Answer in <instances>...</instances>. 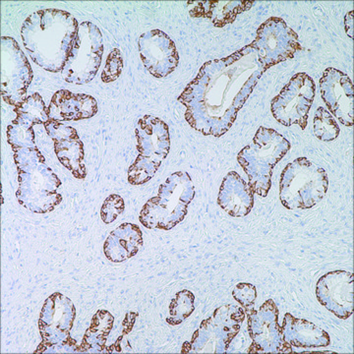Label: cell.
<instances>
[{
	"label": "cell",
	"instance_id": "6da1fadb",
	"mask_svg": "<svg viewBox=\"0 0 354 354\" xmlns=\"http://www.w3.org/2000/svg\"><path fill=\"white\" fill-rule=\"evenodd\" d=\"M267 70L251 44L206 62L177 99L186 108V121L205 136L220 138L232 128Z\"/></svg>",
	"mask_w": 354,
	"mask_h": 354
},
{
	"label": "cell",
	"instance_id": "7a4b0ae2",
	"mask_svg": "<svg viewBox=\"0 0 354 354\" xmlns=\"http://www.w3.org/2000/svg\"><path fill=\"white\" fill-rule=\"evenodd\" d=\"M78 28V21L72 14L59 9H44L24 21L21 37L35 64L51 73H58L66 64Z\"/></svg>",
	"mask_w": 354,
	"mask_h": 354
},
{
	"label": "cell",
	"instance_id": "3957f363",
	"mask_svg": "<svg viewBox=\"0 0 354 354\" xmlns=\"http://www.w3.org/2000/svg\"><path fill=\"white\" fill-rule=\"evenodd\" d=\"M19 171V203L37 213L53 211L62 202L57 189L60 185L57 176L44 165L43 155L37 148L13 150Z\"/></svg>",
	"mask_w": 354,
	"mask_h": 354
},
{
	"label": "cell",
	"instance_id": "277c9868",
	"mask_svg": "<svg viewBox=\"0 0 354 354\" xmlns=\"http://www.w3.org/2000/svg\"><path fill=\"white\" fill-rule=\"evenodd\" d=\"M290 147L288 139L276 130L261 127L252 142L239 152L237 160L248 176V184L254 193L267 197L271 189L272 169Z\"/></svg>",
	"mask_w": 354,
	"mask_h": 354
},
{
	"label": "cell",
	"instance_id": "5b68a950",
	"mask_svg": "<svg viewBox=\"0 0 354 354\" xmlns=\"http://www.w3.org/2000/svg\"><path fill=\"white\" fill-rule=\"evenodd\" d=\"M195 195L192 179L187 172H174L160 185L157 197L146 203L140 221L148 228L169 230L187 215V207Z\"/></svg>",
	"mask_w": 354,
	"mask_h": 354
},
{
	"label": "cell",
	"instance_id": "8992f818",
	"mask_svg": "<svg viewBox=\"0 0 354 354\" xmlns=\"http://www.w3.org/2000/svg\"><path fill=\"white\" fill-rule=\"evenodd\" d=\"M329 178L323 167L306 158L288 164L279 179V200L288 209H311L327 194Z\"/></svg>",
	"mask_w": 354,
	"mask_h": 354
},
{
	"label": "cell",
	"instance_id": "52a82bcc",
	"mask_svg": "<svg viewBox=\"0 0 354 354\" xmlns=\"http://www.w3.org/2000/svg\"><path fill=\"white\" fill-rule=\"evenodd\" d=\"M136 137L139 156L130 167L128 180L132 185H142L155 176L169 153V128L160 118L146 114L138 121Z\"/></svg>",
	"mask_w": 354,
	"mask_h": 354
},
{
	"label": "cell",
	"instance_id": "ba28073f",
	"mask_svg": "<svg viewBox=\"0 0 354 354\" xmlns=\"http://www.w3.org/2000/svg\"><path fill=\"white\" fill-rule=\"evenodd\" d=\"M102 53L104 43L99 27L88 21L79 24L75 43L62 71L64 80L76 85L91 82L101 66Z\"/></svg>",
	"mask_w": 354,
	"mask_h": 354
},
{
	"label": "cell",
	"instance_id": "9c48e42d",
	"mask_svg": "<svg viewBox=\"0 0 354 354\" xmlns=\"http://www.w3.org/2000/svg\"><path fill=\"white\" fill-rule=\"evenodd\" d=\"M315 91V83L308 74H295L281 93L272 100V116L285 127L297 124L304 130L307 127Z\"/></svg>",
	"mask_w": 354,
	"mask_h": 354
},
{
	"label": "cell",
	"instance_id": "30bf717a",
	"mask_svg": "<svg viewBox=\"0 0 354 354\" xmlns=\"http://www.w3.org/2000/svg\"><path fill=\"white\" fill-rule=\"evenodd\" d=\"M261 64L271 68L295 57L301 50L297 32L288 27L285 20L271 17L258 28L252 44Z\"/></svg>",
	"mask_w": 354,
	"mask_h": 354
},
{
	"label": "cell",
	"instance_id": "8fae6325",
	"mask_svg": "<svg viewBox=\"0 0 354 354\" xmlns=\"http://www.w3.org/2000/svg\"><path fill=\"white\" fill-rule=\"evenodd\" d=\"M1 97L10 106H19L27 100L32 70L19 44L11 37H1Z\"/></svg>",
	"mask_w": 354,
	"mask_h": 354
},
{
	"label": "cell",
	"instance_id": "7c38bea8",
	"mask_svg": "<svg viewBox=\"0 0 354 354\" xmlns=\"http://www.w3.org/2000/svg\"><path fill=\"white\" fill-rule=\"evenodd\" d=\"M252 344L249 353H292V346L283 339L279 324V308L274 300L265 302L258 311L253 307L244 309Z\"/></svg>",
	"mask_w": 354,
	"mask_h": 354
},
{
	"label": "cell",
	"instance_id": "4fadbf2b",
	"mask_svg": "<svg viewBox=\"0 0 354 354\" xmlns=\"http://www.w3.org/2000/svg\"><path fill=\"white\" fill-rule=\"evenodd\" d=\"M244 319L245 311L236 305L227 304L216 309L195 333L194 335H209V339L200 342L201 346L195 353H225L230 342L239 334Z\"/></svg>",
	"mask_w": 354,
	"mask_h": 354
},
{
	"label": "cell",
	"instance_id": "5bb4252c",
	"mask_svg": "<svg viewBox=\"0 0 354 354\" xmlns=\"http://www.w3.org/2000/svg\"><path fill=\"white\" fill-rule=\"evenodd\" d=\"M321 97L330 114L344 127H353V83L344 72L329 67L320 79Z\"/></svg>",
	"mask_w": 354,
	"mask_h": 354
},
{
	"label": "cell",
	"instance_id": "9a60e30c",
	"mask_svg": "<svg viewBox=\"0 0 354 354\" xmlns=\"http://www.w3.org/2000/svg\"><path fill=\"white\" fill-rule=\"evenodd\" d=\"M138 48L143 64L156 78L169 75L178 65L176 44L160 30L142 34L138 39Z\"/></svg>",
	"mask_w": 354,
	"mask_h": 354
},
{
	"label": "cell",
	"instance_id": "2e32d148",
	"mask_svg": "<svg viewBox=\"0 0 354 354\" xmlns=\"http://www.w3.org/2000/svg\"><path fill=\"white\" fill-rule=\"evenodd\" d=\"M353 283L351 272L339 270L327 272L317 283L316 295L319 304L337 318L346 320L353 314Z\"/></svg>",
	"mask_w": 354,
	"mask_h": 354
},
{
	"label": "cell",
	"instance_id": "e0dca14e",
	"mask_svg": "<svg viewBox=\"0 0 354 354\" xmlns=\"http://www.w3.org/2000/svg\"><path fill=\"white\" fill-rule=\"evenodd\" d=\"M46 132L55 141V153L60 162L77 178H85L83 143L73 127L58 121L48 120L44 124Z\"/></svg>",
	"mask_w": 354,
	"mask_h": 354
},
{
	"label": "cell",
	"instance_id": "ac0fdd59",
	"mask_svg": "<svg viewBox=\"0 0 354 354\" xmlns=\"http://www.w3.org/2000/svg\"><path fill=\"white\" fill-rule=\"evenodd\" d=\"M97 113V102L94 97L67 90L57 91L48 106L50 120L58 122L88 120Z\"/></svg>",
	"mask_w": 354,
	"mask_h": 354
},
{
	"label": "cell",
	"instance_id": "d6986e66",
	"mask_svg": "<svg viewBox=\"0 0 354 354\" xmlns=\"http://www.w3.org/2000/svg\"><path fill=\"white\" fill-rule=\"evenodd\" d=\"M218 204L228 215L242 218L253 209L254 192L237 172L232 171L221 183Z\"/></svg>",
	"mask_w": 354,
	"mask_h": 354
},
{
	"label": "cell",
	"instance_id": "ffe728a7",
	"mask_svg": "<svg viewBox=\"0 0 354 354\" xmlns=\"http://www.w3.org/2000/svg\"><path fill=\"white\" fill-rule=\"evenodd\" d=\"M250 0H230V1H188L187 8L191 17L206 18L216 28L234 23L237 15L252 7Z\"/></svg>",
	"mask_w": 354,
	"mask_h": 354
},
{
	"label": "cell",
	"instance_id": "44dd1931",
	"mask_svg": "<svg viewBox=\"0 0 354 354\" xmlns=\"http://www.w3.org/2000/svg\"><path fill=\"white\" fill-rule=\"evenodd\" d=\"M283 339L291 346L311 348H325L330 344V335L313 323L297 319L286 313L283 322Z\"/></svg>",
	"mask_w": 354,
	"mask_h": 354
},
{
	"label": "cell",
	"instance_id": "7402d4cb",
	"mask_svg": "<svg viewBox=\"0 0 354 354\" xmlns=\"http://www.w3.org/2000/svg\"><path fill=\"white\" fill-rule=\"evenodd\" d=\"M15 113L17 118L14 120L31 127L39 123L46 124L50 120L48 108H46L43 97L38 93L28 97L22 104L15 108Z\"/></svg>",
	"mask_w": 354,
	"mask_h": 354
},
{
	"label": "cell",
	"instance_id": "603a6c76",
	"mask_svg": "<svg viewBox=\"0 0 354 354\" xmlns=\"http://www.w3.org/2000/svg\"><path fill=\"white\" fill-rule=\"evenodd\" d=\"M339 129L334 116L323 106L317 109L314 116V134L321 141H334L339 137Z\"/></svg>",
	"mask_w": 354,
	"mask_h": 354
},
{
	"label": "cell",
	"instance_id": "cb8c5ba5",
	"mask_svg": "<svg viewBox=\"0 0 354 354\" xmlns=\"http://www.w3.org/2000/svg\"><path fill=\"white\" fill-rule=\"evenodd\" d=\"M194 295L188 290H183L177 293L176 297L172 300L169 311L171 317L167 323L171 325H178L188 318L194 310Z\"/></svg>",
	"mask_w": 354,
	"mask_h": 354
},
{
	"label": "cell",
	"instance_id": "d4e9b609",
	"mask_svg": "<svg viewBox=\"0 0 354 354\" xmlns=\"http://www.w3.org/2000/svg\"><path fill=\"white\" fill-rule=\"evenodd\" d=\"M123 68V59L121 51L114 48L109 53L106 59V66L102 72V80L104 83H111L120 76Z\"/></svg>",
	"mask_w": 354,
	"mask_h": 354
},
{
	"label": "cell",
	"instance_id": "484cf974",
	"mask_svg": "<svg viewBox=\"0 0 354 354\" xmlns=\"http://www.w3.org/2000/svg\"><path fill=\"white\" fill-rule=\"evenodd\" d=\"M124 209V201L120 195L113 194L102 205L101 216L106 223H113Z\"/></svg>",
	"mask_w": 354,
	"mask_h": 354
},
{
	"label": "cell",
	"instance_id": "4316f807",
	"mask_svg": "<svg viewBox=\"0 0 354 354\" xmlns=\"http://www.w3.org/2000/svg\"><path fill=\"white\" fill-rule=\"evenodd\" d=\"M234 299L241 304L242 308L247 309L253 307L257 298L256 288L251 283H239L232 291Z\"/></svg>",
	"mask_w": 354,
	"mask_h": 354
},
{
	"label": "cell",
	"instance_id": "83f0119b",
	"mask_svg": "<svg viewBox=\"0 0 354 354\" xmlns=\"http://www.w3.org/2000/svg\"><path fill=\"white\" fill-rule=\"evenodd\" d=\"M353 10H351L344 17V29H346V35L351 39H353Z\"/></svg>",
	"mask_w": 354,
	"mask_h": 354
}]
</instances>
